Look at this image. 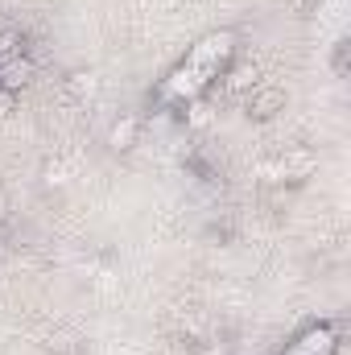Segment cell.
<instances>
[{"mask_svg":"<svg viewBox=\"0 0 351 355\" xmlns=\"http://www.w3.org/2000/svg\"><path fill=\"white\" fill-rule=\"evenodd\" d=\"M244 112L252 120H273L277 112H285V91L273 87V83H257L248 91V99H244Z\"/></svg>","mask_w":351,"mask_h":355,"instance_id":"cell-1","label":"cell"},{"mask_svg":"<svg viewBox=\"0 0 351 355\" xmlns=\"http://www.w3.org/2000/svg\"><path fill=\"white\" fill-rule=\"evenodd\" d=\"M12 107H17V95L0 87V120H8V116H12Z\"/></svg>","mask_w":351,"mask_h":355,"instance_id":"cell-12","label":"cell"},{"mask_svg":"<svg viewBox=\"0 0 351 355\" xmlns=\"http://www.w3.org/2000/svg\"><path fill=\"white\" fill-rule=\"evenodd\" d=\"M58 355H83V347H79V339L75 335H54V343H50Z\"/></svg>","mask_w":351,"mask_h":355,"instance_id":"cell-8","label":"cell"},{"mask_svg":"<svg viewBox=\"0 0 351 355\" xmlns=\"http://www.w3.org/2000/svg\"><path fill=\"white\" fill-rule=\"evenodd\" d=\"M8 215H12V198H8V190L0 186V232H4V223H8Z\"/></svg>","mask_w":351,"mask_h":355,"instance_id":"cell-13","label":"cell"},{"mask_svg":"<svg viewBox=\"0 0 351 355\" xmlns=\"http://www.w3.org/2000/svg\"><path fill=\"white\" fill-rule=\"evenodd\" d=\"M8 257V240H4V232H0V261Z\"/></svg>","mask_w":351,"mask_h":355,"instance_id":"cell-14","label":"cell"},{"mask_svg":"<svg viewBox=\"0 0 351 355\" xmlns=\"http://www.w3.org/2000/svg\"><path fill=\"white\" fill-rule=\"evenodd\" d=\"M306 4H318V0H306Z\"/></svg>","mask_w":351,"mask_h":355,"instance_id":"cell-15","label":"cell"},{"mask_svg":"<svg viewBox=\"0 0 351 355\" xmlns=\"http://www.w3.org/2000/svg\"><path fill=\"white\" fill-rule=\"evenodd\" d=\"M207 120H211V112H207V103H198V99H194V103L186 107V124H194V128H203Z\"/></svg>","mask_w":351,"mask_h":355,"instance_id":"cell-9","label":"cell"},{"mask_svg":"<svg viewBox=\"0 0 351 355\" xmlns=\"http://www.w3.org/2000/svg\"><path fill=\"white\" fill-rule=\"evenodd\" d=\"M29 79H33V58H29V54L17 50V54H4V58H0V87L4 91L17 95V91L29 87Z\"/></svg>","mask_w":351,"mask_h":355,"instance_id":"cell-3","label":"cell"},{"mask_svg":"<svg viewBox=\"0 0 351 355\" xmlns=\"http://www.w3.org/2000/svg\"><path fill=\"white\" fill-rule=\"evenodd\" d=\"M228 87H232V91H244V87H248V91H252V87H257V71H252V67H240V71L228 79Z\"/></svg>","mask_w":351,"mask_h":355,"instance_id":"cell-7","label":"cell"},{"mask_svg":"<svg viewBox=\"0 0 351 355\" xmlns=\"http://www.w3.org/2000/svg\"><path fill=\"white\" fill-rule=\"evenodd\" d=\"M277 157H281L285 182H306V178L314 174V166H318V153L306 149V145H293V149H285V153H277Z\"/></svg>","mask_w":351,"mask_h":355,"instance_id":"cell-4","label":"cell"},{"mask_svg":"<svg viewBox=\"0 0 351 355\" xmlns=\"http://www.w3.org/2000/svg\"><path fill=\"white\" fill-rule=\"evenodd\" d=\"M190 355H232V347L219 343V339H207V343H194V352Z\"/></svg>","mask_w":351,"mask_h":355,"instance_id":"cell-10","label":"cell"},{"mask_svg":"<svg viewBox=\"0 0 351 355\" xmlns=\"http://www.w3.org/2000/svg\"><path fill=\"white\" fill-rule=\"evenodd\" d=\"M103 87V79H99V71H91V67H79V71H71L67 79H62V91L75 99V103H91L95 95Z\"/></svg>","mask_w":351,"mask_h":355,"instance_id":"cell-5","label":"cell"},{"mask_svg":"<svg viewBox=\"0 0 351 355\" xmlns=\"http://www.w3.org/2000/svg\"><path fill=\"white\" fill-rule=\"evenodd\" d=\"M137 141H141V116L124 112V116H116V120L108 124L103 145H108L112 153H132V149H137Z\"/></svg>","mask_w":351,"mask_h":355,"instance_id":"cell-2","label":"cell"},{"mask_svg":"<svg viewBox=\"0 0 351 355\" xmlns=\"http://www.w3.org/2000/svg\"><path fill=\"white\" fill-rule=\"evenodd\" d=\"M71 178H75V166H71L67 157H46V162H42V186H46V190H67Z\"/></svg>","mask_w":351,"mask_h":355,"instance_id":"cell-6","label":"cell"},{"mask_svg":"<svg viewBox=\"0 0 351 355\" xmlns=\"http://www.w3.org/2000/svg\"><path fill=\"white\" fill-rule=\"evenodd\" d=\"M331 67H335V75L348 71V42H335V58H331Z\"/></svg>","mask_w":351,"mask_h":355,"instance_id":"cell-11","label":"cell"}]
</instances>
